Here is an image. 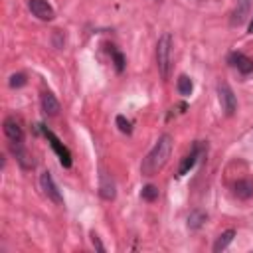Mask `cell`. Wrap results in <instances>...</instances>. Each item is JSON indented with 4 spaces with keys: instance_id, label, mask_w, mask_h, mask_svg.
I'll return each instance as SVG.
<instances>
[{
    "instance_id": "cell-1",
    "label": "cell",
    "mask_w": 253,
    "mask_h": 253,
    "mask_svg": "<svg viewBox=\"0 0 253 253\" xmlns=\"http://www.w3.org/2000/svg\"><path fill=\"white\" fill-rule=\"evenodd\" d=\"M172 144H174L172 135H168V133L160 135L156 144L144 156V160L141 164V172L144 176H154L158 170H162V168L166 166V162H168V158H170V154H172Z\"/></svg>"
},
{
    "instance_id": "cell-2",
    "label": "cell",
    "mask_w": 253,
    "mask_h": 253,
    "mask_svg": "<svg viewBox=\"0 0 253 253\" xmlns=\"http://www.w3.org/2000/svg\"><path fill=\"white\" fill-rule=\"evenodd\" d=\"M156 67L162 79L170 77L172 71V36L162 34L156 44Z\"/></svg>"
},
{
    "instance_id": "cell-3",
    "label": "cell",
    "mask_w": 253,
    "mask_h": 253,
    "mask_svg": "<svg viewBox=\"0 0 253 253\" xmlns=\"http://www.w3.org/2000/svg\"><path fill=\"white\" fill-rule=\"evenodd\" d=\"M38 129L44 133V137L48 139V142H50V146L54 148V152H56V156L59 158V164L63 166V168H71V164H73V158H71V152H69V148L48 129V127H44L42 123H38Z\"/></svg>"
},
{
    "instance_id": "cell-4",
    "label": "cell",
    "mask_w": 253,
    "mask_h": 253,
    "mask_svg": "<svg viewBox=\"0 0 253 253\" xmlns=\"http://www.w3.org/2000/svg\"><path fill=\"white\" fill-rule=\"evenodd\" d=\"M218 97H220L222 111H224L227 117L235 115V111H237V99H235V93L231 91V87L227 85L225 81L218 83Z\"/></svg>"
},
{
    "instance_id": "cell-5",
    "label": "cell",
    "mask_w": 253,
    "mask_h": 253,
    "mask_svg": "<svg viewBox=\"0 0 253 253\" xmlns=\"http://www.w3.org/2000/svg\"><path fill=\"white\" fill-rule=\"evenodd\" d=\"M40 186H42L44 194L48 196V200H52L56 206H63V196H61V192H59L57 184L54 182L52 172H48V170L42 172V176H40Z\"/></svg>"
},
{
    "instance_id": "cell-6",
    "label": "cell",
    "mask_w": 253,
    "mask_h": 253,
    "mask_svg": "<svg viewBox=\"0 0 253 253\" xmlns=\"http://www.w3.org/2000/svg\"><path fill=\"white\" fill-rule=\"evenodd\" d=\"M251 2L253 0H235V8L229 16V26L231 28H239L241 24L247 22V18L251 14Z\"/></svg>"
},
{
    "instance_id": "cell-7",
    "label": "cell",
    "mask_w": 253,
    "mask_h": 253,
    "mask_svg": "<svg viewBox=\"0 0 253 253\" xmlns=\"http://www.w3.org/2000/svg\"><path fill=\"white\" fill-rule=\"evenodd\" d=\"M28 8H30V12H32L38 20H44V22H50V20H54V16H56L54 8L46 2V0H28Z\"/></svg>"
},
{
    "instance_id": "cell-8",
    "label": "cell",
    "mask_w": 253,
    "mask_h": 253,
    "mask_svg": "<svg viewBox=\"0 0 253 253\" xmlns=\"http://www.w3.org/2000/svg\"><path fill=\"white\" fill-rule=\"evenodd\" d=\"M2 127H4V135H6V139L10 142H22L24 141V129H22V125H20V121L16 117H12V115L6 117Z\"/></svg>"
},
{
    "instance_id": "cell-9",
    "label": "cell",
    "mask_w": 253,
    "mask_h": 253,
    "mask_svg": "<svg viewBox=\"0 0 253 253\" xmlns=\"http://www.w3.org/2000/svg\"><path fill=\"white\" fill-rule=\"evenodd\" d=\"M227 63L229 65H233L241 75H249V73H253V59L251 57H247L245 54H241V52H231L229 54V57H227Z\"/></svg>"
},
{
    "instance_id": "cell-10",
    "label": "cell",
    "mask_w": 253,
    "mask_h": 253,
    "mask_svg": "<svg viewBox=\"0 0 253 253\" xmlns=\"http://www.w3.org/2000/svg\"><path fill=\"white\" fill-rule=\"evenodd\" d=\"M99 196L107 202L115 200L117 196V186H115V180L111 178V174H107L105 170H101L99 174Z\"/></svg>"
},
{
    "instance_id": "cell-11",
    "label": "cell",
    "mask_w": 253,
    "mask_h": 253,
    "mask_svg": "<svg viewBox=\"0 0 253 253\" xmlns=\"http://www.w3.org/2000/svg\"><path fill=\"white\" fill-rule=\"evenodd\" d=\"M200 154H202V146H200V142H196L192 146V150L182 158V162L178 166V176H184V174H188L192 170V168L196 166V162H198V158H200Z\"/></svg>"
},
{
    "instance_id": "cell-12",
    "label": "cell",
    "mask_w": 253,
    "mask_h": 253,
    "mask_svg": "<svg viewBox=\"0 0 253 253\" xmlns=\"http://www.w3.org/2000/svg\"><path fill=\"white\" fill-rule=\"evenodd\" d=\"M10 148H12V154H14L16 162L24 168V170H30V168H34V160L30 158V154L22 146V142H10Z\"/></svg>"
},
{
    "instance_id": "cell-13",
    "label": "cell",
    "mask_w": 253,
    "mask_h": 253,
    "mask_svg": "<svg viewBox=\"0 0 253 253\" xmlns=\"http://www.w3.org/2000/svg\"><path fill=\"white\" fill-rule=\"evenodd\" d=\"M233 194L239 200H251L253 198V180H249V178L237 180L233 184Z\"/></svg>"
},
{
    "instance_id": "cell-14",
    "label": "cell",
    "mask_w": 253,
    "mask_h": 253,
    "mask_svg": "<svg viewBox=\"0 0 253 253\" xmlns=\"http://www.w3.org/2000/svg\"><path fill=\"white\" fill-rule=\"evenodd\" d=\"M42 109H44V113L50 115V117H54V115L59 113V101L56 99L54 93H50V91L42 93Z\"/></svg>"
},
{
    "instance_id": "cell-15",
    "label": "cell",
    "mask_w": 253,
    "mask_h": 253,
    "mask_svg": "<svg viewBox=\"0 0 253 253\" xmlns=\"http://www.w3.org/2000/svg\"><path fill=\"white\" fill-rule=\"evenodd\" d=\"M233 237H235V229H225V231H222V233L218 235L216 243H214V253L225 251V249L229 247V243L233 241Z\"/></svg>"
},
{
    "instance_id": "cell-16",
    "label": "cell",
    "mask_w": 253,
    "mask_h": 253,
    "mask_svg": "<svg viewBox=\"0 0 253 253\" xmlns=\"http://www.w3.org/2000/svg\"><path fill=\"white\" fill-rule=\"evenodd\" d=\"M206 220H208V214L206 212H202V210H192L190 214H188V220H186V224H188V227L190 229H200L204 224H206Z\"/></svg>"
},
{
    "instance_id": "cell-17",
    "label": "cell",
    "mask_w": 253,
    "mask_h": 253,
    "mask_svg": "<svg viewBox=\"0 0 253 253\" xmlns=\"http://www.w3.org/2000/svg\"><path fill=\"white\" fill-rule=\"evenodd\" d=\"M176 87H178V93H180L182 97H188V95L192 93V89H194V83H192V79H190L188 75H180Z\"/></svg>"
},
{
    "instance_id": "cell-18",
    "label": "cell",
    "mask_w": 253,
    "mask_h": 253,
    "mask_svg": "<svg viewBox=\"0 0 253 253\" xmlns=\"http://www.w3.org/2000/svg\"><path fill=\"white\" fill-rule=\"evenodd\" d=\"M111 57H113V63H115V69H117V73H123L125 71V56L115 48V46H111Z\"/></svg>"
},
{
    "instance_id": "cell-19",
    "label": "cell",
    "mask_w": 253,
    "mask_h": 253,
    "mask_svg": "<svg viewBox=\"0 0 253 253\" xmlns=\"http://www.w3.org/2000/svg\"><path fill=\"white\" fill-rule=\"evenodd\" d=\"M141 198H142L144 202H154V200H158V188H156L154 184H146V186L141 190Z\"/></svg>"
},
{
    "instance_id": "cell-20",
    "label": "cell",
    "mask_w": 253,
    "mask_h": 253,
    "mask_svg": "<svg viewBox=\"0 0 253 253\" xmlns=\"http://www.w3.org/2000/svg\"><path fill=\"white\" fill-rule=\"evenodd\" d=\"M8 83H10V87H12V89H20V87H24L26 83H28V79H26L24 73H12Z\"/></svg>"
},
{
    "instance_id": "cell-21",
    "label": "cell",
    "mask_w": 253,
    "mask_h": 253,
    "mask_svg": "<svg viewBox=\"0 0 253 253\" xmlns=\"http://www.w3.org/2000/svg\"><path fill=\"white\" fill-rule=\"evenodd\" d=\"M117 127H119V131H121L123 135H131V133H133V127H131L129 119H127V117H123V115H119V117H117Z\"/></svg>"
},
{
    "instance_id": "cell-22",
    "label": "cell",
    "mask_w": 253,
    "mask_h": 253,
    "mask_svg": "<svg viewBox=\"0 0 253 253\" xmlns=\"http://www.w3.org/2000/svg\"><path fill=\"white\" fill-rule=\"evenodd\" d=\"M91 243H93V247H95L99 253H105V245L101 243V239H99L97 233H91Z\"/></svg>"
},
{
    "instance_id": "cell-23",
    "label": "cell",
    "mask_w": 253,
    "mask_h": 253,
    "mask_svg": "<svg viewBox=\"0 0 253 253\" xmlns=\"http://www.w3.org/2000/svg\"><path fill=\"white\" fill-rule=\"evenodd\" d=\"M247 34H253V18L249 20V26H247Z\"/></svg>"
}]
</instances>
